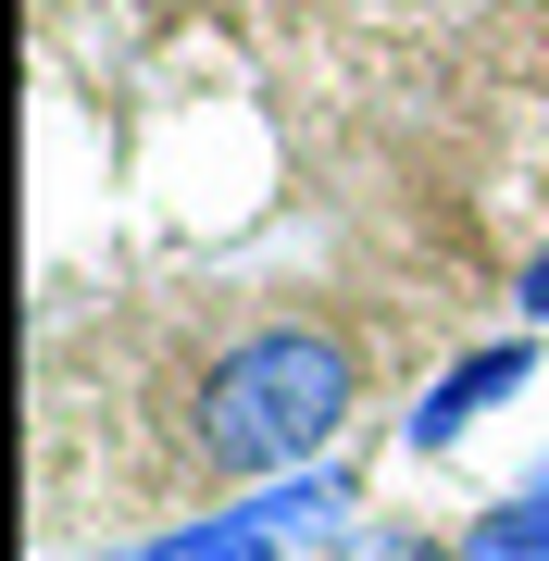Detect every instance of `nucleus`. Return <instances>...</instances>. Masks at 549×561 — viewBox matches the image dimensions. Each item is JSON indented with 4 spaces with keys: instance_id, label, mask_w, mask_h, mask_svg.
<instances>
[{
    "instance_id": "nucleus-1",
    "label": "nucleus",
    "mask_w": 549,
    "mask_h": 561,
    "mask_svg": "<svg viewBox=\"0 0 549 561\" xmlns=\"http://www.w3.org/2000/svg\"><path fill=\"white\" fill-rule=\"evenodd\" d=\"M350 412V350L325 324H263V337H238L201 375V449L225 474H287V461H312L338 437Z\"/></svg>"
},
{
    "instance_id": "nucleus-2",
    "label": "nucleus",
    "mask_w": 549,
    "mask_h": 561,
    "mask_svg": "<svg viewBox=\"0 0 549 561\" xmlns=\"http://www.w3.org/2000/svg\"><path fill=\"white\" fill-rule=\"evenodd\" d=\"M512 387H525V337H512V350H474V362H449V387L412 412V449H449L488 400H512Z\"/></svg>"
},
{
    "instance_id": "nucleus-3",
    "label": "nucleus",
    "mask_w": 549,
    "mask_h": 561,
    "mask_svg": "<svg viewBox=\"0 0 549 561\" xmlns=\"http://www.w3.org/2000/svg\"><path fill=\"white\" fill-rule=\"evenodd\" d=\"M287 549V524L250 500V512H225V524H187V537H163V549H138V561H275Z\"/></svg>"
},
{
    "instance_id": "nucleus-4",
    "label": "nucleus",
    "mask_w": 549,
    "mask_h": 561,
    "mask_svg": "<svg viewBox=\"0 0 549 561\" xmlns=\"http://www.w3.org/2000/svg\"><path fill=\"white\" fill-rule=\"evenodd\" d=\"M462 561H549V500L525 486V500L474 512V524H462Z\"/></svg>"
},
{
    "instance_id": "nucleus-5",
    "label": "nucleus",
    "mask_w": 549,
    "mask_h": 561,
    "mask_svg": "<svg viewBox=\"0 0 549 561\" xmlns=\"http://www.w3.org/2000/svg\"><path fill=\"white\" fill-rule=\"evenodd\" d=\"M275 524H287V537H325V524L350 512V474H300V486H275V500H263Z\"/></svg>"
},
{
    "instance_id": "nucleus-6",
    "label": "nucleus",
    "mask_w": 549,
    "mask_h": 561,
    "mask_svg": "<svg viewBox=\"0 0 549 561\" xmlns=\"http://www.w3.org/2000/svg\"><path fill=\"white\" fill-rule=\"evenodd\" d=\"M525 312H537V324H549V250H537V262H525Z\"/></svg>"
},
{
    "instance_id": "nucleus-7",
    "label": "nucleus",
    "mask_w": 549,
    "mask_h": 561,
    "mask_svg": "<svg viewBox=\"0 0 549 561\" xmlns=\"http://www.w3.org/2000/svg\"><path fill=\"white\" fill-rule=\"evenodd\" d=\"M537 500H549V474H537Z\"/></svg>"
}]
</instances>
